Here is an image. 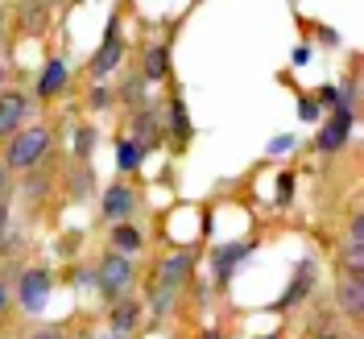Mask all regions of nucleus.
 <instances>
[{"instance_id": "obj_1", "label": "nucleus", "mask_w": 364, "mask_h": 339, "mask_svg": "<svg viewBox=\"0 0 364 339\" xmlns=\"http://www.w3.org/2000/svg\"><path fill=\"white\" fill-rule=\"evenodd\" d=\"M50 149V133L46 129H25V133L13 136L9 145V166H33Z\"/></svg>"}, {"instance_id": "obj_2", "label": "nucleus", "mask_w": 364, "mask_h": 339, "mask_svg": "<svg viewBox=\"0 0 364 339\" xmlns=\"http://www.w3.org/2000/svg\"><path fill=\"white\" fill-rule=\"evenodd\" d=\"M95 281H100V290H104V294H120V290L133 281V265H129L124 257H104Z\"/></svg>"}, {"instance_id": "obj_3", "label": "nucleus", "mask_w": 364, "mask_h": 339, "mask_svg": "<svg viewBox=\"0 0 364 339\" xmlns=\"http://www.w3.org/2000/svg\"><path fill=\"white\" fill-rule=\"evenodd\" d=\"M46 298H50V273L46 269H29L21 277V306L38 315V311L46 306Z\"/></svg>"}, {"instance_id": "obj_4", "label": "nucleus", "mask_w": 364, "mask_h": 339, "mask_svg": "<svg viewBox=\"0 0 364 339\" xmlns=\"http://www.w3.org/2000/svg\"><path fill=\"white\" fill-rule=\"evenodd\" d=\"M348 133H352V108H336V116L323 124V133H318V149H340L343 141H348Z\"/></svg>"}, {"instance_id": "obj_5", "label": "nucleus", "mask_w": 364, "mask_h": 339, "mask_svg": "<svg viewBox=\"0 0 364 339\" xmlns=\"http://www.w3.org/2000/svg\"><path fill=\"white\" fill-rule=\"evenodd\" d=\"M25 95H17V91H4L0 95V136H9V133H17V124L25 120Z\"/></svg>"}, {"instance_id": "obj_6", "label": "nucleus", "mask_w": 364, "mask_h": 339, "mask_svg": "<svg viewBox=\"0 0 364 339\" xmlns=\"http://www.w3.org/2000/svg\"><path fill=\"white\" fill-rule=\"evenodd\" d=\"M133 207H136L133 190H124V186H112V190H104V215H108V220L124 224V220L133 215Z\"/></svg>"}, {"instance_id": "obj_7", "label": "nucleus", "mask_w": 364, "mask_h": 339, "mask_svg": "<svg viewBox=\"0 0 364 339\" xmlns=\"http://www.w3.org/2000/svg\"><path fill=\"white\" fill-rule=\"evenodd\" d=\"M191 265H195L191 252H174V257H166V261H161V286H166V290L182 286V281L191 277Z\"/></svg>"}, {"instance_id": "obj_8", "label": "nucleus", "mask_w": 364, "mask_h": 339, "mask_svg": "<svg viewBox=\"0 0 364 339\" xmlns=\"http://www.w3.org/2000/svg\"><path fill=\"white\" fill-rule=\"evenodd\" d=\"M343 257H348V265H352V277H360V269H364V220H360V215L352 220V232H348V249H343Z\"/></svg>"}, {"instance_id": "obj_9", "label": "nucleus", "mask_w": 364, "mask_h": 339, "mask_svg": "<svg viewBox=\"0 0 364 339\" xmlns=\"http://www.w3.org/2000/svg\"><path fill=\"white\" fill-rule=\"evenodd\" d=\"M340 302H343V311L352 318H360V311H364V277H348L340 286Z\"/></svg>"}, {"instance_id": "obj_10", "label": "nucleus", "mask_w": 364, "mask_h": 339, "mask_svg": "<svg viewBox=\"0 0 364 339\" xmlns=\"http://www.w3.org/2000/svg\"><path fill=\"white\" fill-rule=\"evenodd\" d=\"M120 54H124V45L116 42V38H108V45H104V50L91 58V75H95V79H100V75H108V70L120 63Z\"/></svg>"}, {"instance_id": "obj_11", "label": "nucleus", "mask_w": 364, "mask_h": 339, "mask_svg": "<svg viewBox=\"0 0 364 339\" xmlns=\"http://www.w3.org/2000/svg\"><path fill=\"white\" fill-rule=\"evenodd\" d=\"M245 252H249V244H232V249H220V252H215V277H220V281H228V269H232V265H236Z\"/></svg>"}, {"instance_id": "obj_12", "label": "nucleus", "mask_w": 364, "mask_h": 339, "mask_svg": "<svg viewBox=\"0 0 364 339\" xmlns=\"http://www.w3.org/2000/svg\"><path fill=\"white\" fill-rule=\"evenodd\" d=\"M112 327H116V335H129V331L136 327V306L133 302H120V306L112 311Z\"/></svg>"}, {"instance_id": "obj_13", "label": "nucleus", "mask_w": 364, "mask_h": 339, "mask_svg": "<svg viewBox=\"0 0 364 339\" xmlns=\"http://www.w3.org/2000/svg\"><path fill=\"white\" fill-rule=\"evenodd\" d=\"M63 83H67V67H63V63H50L46 75H42V83H38V91H42V95H54Z\"/></svg>"}, {"instance_id": "obj_14", "label": "nucleus", "mask_w": 364, "mask_h": 339, "mask_svg": "<svg viewBox=\"0 0 364 339\" xmlns=\"http://www.w3.org/2000/svg\"><path fill=\"white\" fill-rule=\"evenodd\" d=\"M112 244L120 252H136V249H141V232H136V227H129V224H116Z\"/></svg>"}, {"instance_id": "obj_15", "label": "nucleus", "mask_w": 364, "mask_h": 339, "mask_svg": "<svg viewBox=\"0 0 364 339\" xmlns=\"http://www.w3.org/2000/svg\"><path fill=\"white\" fill-rule=\"evenodd\" d=\"M136 161H141V149L133 141H120V170H133Z\"/></svg>"}, {"instance_id": "obj_16", "label": "nucleus", "mask_w": 364, "mask_h": 339, "mask_svg": "<svg viewBox=\"0 0 364 339\" xmlns=\"http://www.w3.org/2000/svg\"><path fill=\"white\" fill-rule=\"evenodd\" d=\"M161 70H166V50L149 45V79H161Z\"/></svg>"}, {"instance_id": "obj_17", "label": "nucleus", "mask_w": 364, "mask_h": 339, "mask_svg": "<svg viewBox=\"0 0 364 339\" xmlns=\"http://www.w3.org/2000/svg\"><path fill=\"white\" fill-rule=\"evenodd\" d=\"M42 21H46V9L42 4H29L25 9V29H42Z\"/></svg>"}, {"instance_id": "obj_18", "label": "nucleus", "mask_w": 364, "mask_h": 339, "mask_svg": "<svg viewBox=\"0 0 364 339\" xmlns=\"http://www.w3.org/2000/svg\"><path fill=\"white\" fill-rule=\"evenodd\" d=\"M170 298H174V290H166V286H158V294H154V311H158V315H166Z\"/></svg>"}, {"instance_id": "obj_19", "label": "nucleus", "mask_w": 364, "mask_h": 339, "mask_svg": "<svg viewBox=\"0 0 364 339\" xmlns=\"http://www.w3.org/2000/svg\"><path fill=\"white\" fill-rule=\"evenodd\" d=\"M170 116H174V129H178V136H186V129H191V124H186V108H182V104H174V108H170Z\"/></svg>"}, {"instance_id": "obj_20", "label": "nucleus", "mask_w": 364, "mask_h": 339, "mask_svg": "<svg viewBox=\"0 0 364 339\" xmlns=\"http://www.w3.org/2000/svg\"><path fill=\"white\" fill-rule=\"evenodd\" d=\"M298 116H302V120H315V116H318V104H315V99H302Z\"/></svg>"}, {"instance_id": "obj_21", "label": "nucleus", "mask_w": 364, "mask_h": 339, "mask_svg": "<svg viewBox=\"0 0 364 339\" xmlns=\"http://www.w3.org/2000/svg\"><path fill=\"white\" fill-rule=\"evenodd\" d=\"M290 145H294V141H290V136H273V141H269V154H286V149H290Z\"/></svg>"}, {"instance_id": "obj_22", "label": "nucleus", "mask_w": 364, "mask_h": 339, "mask_svg": "<svg viewBox=\"0 0 364 339\" xmlns=\"http://www.w3.org/2000/svg\"><path fill=\"white\" fill-rule=\"evenodd\" d=\"M277 195H282V203L290 199V174H282V182H277Z\"/></svg>"}, {"instance_id": "obj_23", "label": "nucleus", "mask_w": 364, "mask_h": 339, "mask_svg": "<svg viewBox=\"0 0 364 339\" xmlns=\"http://www.w3.org/2000/svg\"><path fill=\"white\" fill-rule=\"evenodd\" d=\"M33 339H63V335H58V331H38Z\"/></svg>"}, {"instance_id": "obj_24", "label": "nucleus", "mask_w": 364, "mask_h": 339, "mask_svg": "<svg viewBox=\"0 0 364 339\" xmlns=\"http://www.w3.org/2000/svg\"><path fill=\"white\" fill-rule=\"evenodd\" d=\"M203 339H224V335H220V331H207V335Z\"/></svg>"}, {"instance_id": "obj_25", "label": "nucleus", "mask_w": 364, "mask_h": 339, "mask_svg": "<svg viewBox=\"0 0 364 339\" xmlns=\"http://www.w3.org/2000/svg\"><path fill=\"white\" fill-rule=\"evenodd\" d=\"M4 178H9V174H4V166H0V186H4Z\"/></svg>"}, {"instance_id": "obj_26", "label": "nucleus", "mask_w": 364, "mask_h": 339, "mask_svg": "<svg viewBox=\"0 0 364 339\" xmlns=\"http://www.w3.org/2000/svg\"><path fill=\"white\" fill-rule=\"evenodd\" d=\"M0 311H4V286H0Z\"/></svg>"}, {"instance_id": "obj_27", "label": "nucleus", "mask_w": 364, "mask_h": 339, "mask_svg": "<svg viewBox=\"0 0 364 339\" xmlns=\"http://www.w3.org/2000/svg\"><path fill=\"white\" fill-rule=\"evenodd\" d=\"M0 227H4V203H0Z\"/></svg>"}, {"instance_id": "obj_28", "label": "nucleus", "mask_w": 364, "mask_h": 339, "mask_svg": "<svg viewBox=\"0 0 364 339\" xmlns=\"http://www.w3.org/2000/svg\"><path fill=\"white\" fill-rule=\"evenodd\" d=\"M323 339H340V335H323Z\"/></svg>"}, {"instance_id": "obj_29", "label": "nucleus", "mask_w": 364, "mask_h": 339, "mask_svg": "<svg viewBox=\"0 0 364 339\" xmlns=\"http://www.w3.org/2000/svg\"><path fill=\"white\" fill-rule=\"evenodd\" d=\"M108 339H124V335H108Z\"/></svg>"}, {"instance_id": "obj_30", "label": "nucleus", "mask_w": 364, "mask_h": 339, "mask_svg": "<svg viewBox=\"0 0 364 339\" xmlns=\"http://www.w3.org/2000/svg\"><path fill=\"white\" fill-rule=\"evenodd\" d=\"M0 25H4V13H0Z\"/></svg>"}]
</instances>
